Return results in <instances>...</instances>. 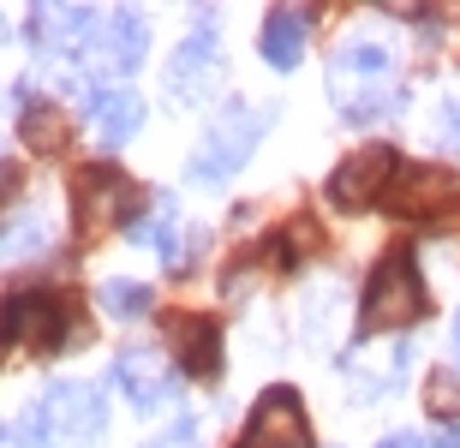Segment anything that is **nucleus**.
<instances>
[{"label": "nucleus", "mask_w": 460, "mask_h": 448, "mask_svg": "<svg viewBox=\"0 0 460 448\" xmlns=\"http://www.w3.org/2000/svg\"><path fill=\"white\" fill-rule=\"evenodd\" d=\"M425 311V281L412 269L407 251H394L371 269L365 299H358V335H383V329H407Z\"/></svg>", "instance_id": "nucleus-1"}, {"label": "nucleus", "mask_w": 460, "mask_h": 448, "mask_svg": "<svg viewBox=\"0 0 460 448\" xmlns=\"http://www.w3.org/2000/svg\"><path fill=\"white\" fill-rule=\"evenodd\" d=\"M263 126H270V114H257V108H245V102H227L222 114H216V126L204 132V150L191 155V180H198V186L234 180V173L252 162Z\"/></svg>", "instance_id": "nucleus-2"}, {"label": "nucleus", "mask_w": 460, "mask_h": 448, "mask_svg": "<svg viewBox=\"0 0 460 448\" xmlns=\"http://www.w3.org/2000/svg\"><path fill=\"white\" fill-rule=\"evenodd\" d=\"M36 425H42V443L54 448H96L108 431V400L90 382H54L36 407Z\"/></svg>", "instance_id": "nucleus-3"}, {"label": "nucleus", "mask_w": 460, "mask_h": 448, "mask_svg": "<svg viewBox=\"0 0 460 448\" xmlns=\"http://www.w3.org/2000/svg\"><path fill=\"white\" fill-rule=\"evenodd\" d=\"M394 173H401V162H394L389 144H365L358 155H347L341 168L329 173V204L335 209H371L383 198V186H394Z\"/></svg>", "instance_id": "nucleus-4"}, {"label": "nucleus", "mask_w": 460, "mask_h": 448, "mask_svg": "<svg viewBox=\"0 0 460 448\" xmlns=\"http://www.w3.org/2000/svg\"><path fill=\"white\" fill-rule=\"evenodd\" d=\"M126 209H132V180L119 168H84L72 180V227L78 233H102Z\"/></svg>", "instance_id": "nucleus-5"}, {"label": "nucleus", "mask_w": 460, "mask_h": 448, "mask_svg": "<svg viewBox=\"0 0 460 448\" xmlns=\"http://www.w3.org/2000/svg\"><path fill=\"white\" fill-rule=\"evenodd\" d=\"M305 443H311V431H305L299 395L293 389H263V400L252 413V436L239 448H305Z\"/></svg>", "instance_id": "nucleus-6"}, {"label": "nucleus", "mask_w": 460, "mask_h": 448, "mask_svg": "<svg viewBox=\"0 0 460 448\" xmlns=\"http://www.w3.org/2000/svg\"><path fill=\"white\" fill-rule=\"evenodd\" d=\"M448 204H455V173L425 168V162H412V168L394 173V186H389V209L394 215L425 222V215H437V209H448Z\"/></svg>", "instance_id": "nucleus-7"}, {"label": "nucleus", "mask_w": 460, "mask_h": 448, "mask_svg": "<svg viewBox=\"0 0 460 448\" xmlns=\"http://www.w3.org/2000/svg\"><path fill=\"white\" fill-rule=\"evenodd\" d=\"M60 323H66V305L54 294H13L0 311V335L6 341H36V347H60Z\"/></svg>", "instance_id": "nucleus-8"}, {"label": "nucleus", "mask_w": 460, "mask_h": 448, "mask_svg": "<svg viewBox=\"0 0 460 448\" xmlns=\"http://www.w3.org/2000/svg\"><path fill=\"white\" fill-rule=\"evenodd\" d=\"M114 389L132 400L137 413H155V407H168V400H173L168 365L155 359V353H144V347H126V353L114 359Z\"/></svg>", "instance_id": "nucleus-9"}, {"label": "nucleus", "mask_w": 460, "mask_h": 448, "mask_svg": "<svg viewBox=\"0 0 460 448\" xmlns=\"http://www.w3.org/2000/svg\"><path fill=\"white\" fill-rule=\"evenodd\" d=\"M198 31L186 36V48L173 54V66H168V84H173V96H204V84L216 78V13L209 6H198Z\"/></svg>", "instance_id": "nucleus-10"}, {"label": "nucleus", "mask_w": 460, "mask_h": 448, "mask_svg": "<svg viewBox=\"0 0 460 448\" xmlns=\"http://www.w3.org/2000/svg\"><path fill=\"white\" fill-rule=\"evenodd\" d=\"M84 108L96 114V126H102V144L114 150V144H126L144 126V96L126 84H108V78H84Z\"/></svg>", "instance_id": "nucleus-11"}, {"label": "nucleus", "mask_w": 460, "mask_h": 448, "mask_svg": "<svg viewBox=\"0 0 460 448\" xmlns=\"http://www.w3.org/2000/svg\"><path fill=\"white\" fill-rule=\"evenodd\" d=\"M168 341L180 353V371L198 382H216L222 377V329L204 323V317H173L168 323Z\"/></svg>", "instance_id": "nucleus-12"}, {"label": "nucleus", "mask_w": 460, "mask_h": 448, "mask_svg": "<svg viewBox=\"0 0 460 448\" xmlns=\"http://www.w3.org/2000/svg\"><path fill=\"white\" fill-rule=\"evenodd\" d=\"M102 24V13L90 6H36L31 13V48H90V31Z\"/></svg>", "instance_id": "nucleus-13"}, {"label": "nucleus", "mask_w": 460, "mask_h": 448, "mask_svg": "<svg viewBox=\"0 0 460 448\" xmlns=\"http://www.w3.org/2000/svg\"><path fill=\"white\" fill-rule=\"evenodd\" d=\"M305 31H311L305 6H275V13L263 18V31H257V54H263L275 72H293L305 60Z\"/></svg>", "instance_id": "nucleus-14"}, {"label": "nucleus", "mask_w": 460, "mask_h": 448, "mask_svg": "<svg viewBox=\"0 0 460 448\" xmlns=\"http://www.w3.org/2000/svg\"><path fill=\"white\" fill-rule=\"evenodd\" d=\"M137 60H144V18H137L132 6H119V13H108V42H102V66H96V78H108V72H132Z\"/></svg>", "instance_id": "nucleus-15"}, {"label": "nucleus", "mask_w": 460, "mask_h": 448, "mask_svg": "<svg viewBox=\"0 0 460 448\" xmlns=\"http://www.w3.org/2000/svg\"><path fill=\"white\" fill-rule=\"evenodd\" d=\"M335 102H341V114L353 126H371V120H383V114H401V108H407V90L365 84V90H335Z\"/></svg>", "instance_id": "nucleus-16"}, {"label": "nucleus", "mask_w": 460, "mask_h": 448, "mask_svg": "<svg viewBox=\"0 0 460 448\" xmlns=\"http://www.w3.org/2000/svg\"><path fill=\"white\" fill-rule=\"evenodd\" d=\"M335 84H347V78H371V84H389L394 72V54L383 48V42H347L341 54H335Z\"/></svg>", "instance_id": "nucleus-17"}, {"label": "nucleus", "mask_w": 460, "mask_h": 448, "mask_svg": "<svg viewBox=\"0 0 460 448\" xmlns=\"http://www.w3.org/2000/svg\"><path fill=\"white\" fill-rule=\"evenodd\" d=\"M132 245H150L155 258L180 263V227H173V198H155V215L132 222Z\"/></svg>", "instance_id": "nucleus-18"}, {"label": "nucleus", "mask_w": 460, "mask_h": 448, "mask_svg": "<svg viewBox=\"0 0 460 448\" xmlns=\"http://www.w3.org/2000/svg\"><path fill=\"white\" fill-rule=\"evenodd\" d=\"M102 311H108V317H119V323H132V317L150 311V287H144V281H126V276L102 281Z\"/></svg>", "instance_id": "nucleus-19"}, {"label": "nucleus", "mask_w": 460, "mask_h": 448, "mask_svg": "<svg viewBox=\"0 0 460 448\" xmlns=\"http://www.w3.org/2000/svg\"><path fill=\"white\" fill-rule=\"evenodd\" d=\"M24 138H31V150H60L66 144V114L49 102H36L31 114H24Z\"/></svg>", "instance_id": "nucleus-20"}, {"label": "nucleus", "mask_w": 460, "mask_h": 448, "mask_svg": "<svg viewBox=\"0 0 460 448\" xmlns=\"http://www.w3.org/2000/svg\"><path fill=\"white\" fill-rule=\"evenodd\" d=\"M425 407H430L437 418H455V413H460V382H455V371H437V377H430Z\"/></svg>", "instance_id": "nucleus-21"}, {"label": "nucleus", "mask_w": 460, "mask_h": 448, "mask_svg": "<svg viewBox=\"0 0 460 448\" xmlns=\"http://www.w3.org/2000/svg\"><path fill=\"white\" fill-rule=\"evenodd\" d=\"M6 245H13V251H42V245H49V222H42V215H24V222L6 233Z\"/></svg>", "instance_id": "nucleus-22"}, {"label": "nucleus", "mask_w": 460, "mask_h": 448, "mask_svg": "<svg viewBox=\"0 0 460 448\" xmlns=\"http://www.w3.org/2000/svg\"><path fill=\"white\" fill-rule=\"evenodd\" d=\"M150 448H198V418H173L168 425V436H162V443H150Z\"/></svg>", "instance_id": "nucleus-23"}, {"label": "nucleus", "mask_w": 460, "mask_h": 448, "mask_svg": "<svg viewBox=\"0 0 460 448\" xmlns=\"http://www.w3.org/2000/svg\"><path fill=\"white\" fill-rule=\"evenodd\" d=\"M437 132H443V144H448V150H460V90L443 102V114H437Z\"/></svg>", "instance_id": "nucleus-24"}, {"label": "nucleus", "mask_w": 460, "mask_h": 448, "mask_svg": "<svg viewBox=\"0 0 460 448\" xmlns=\"http://www.w3.org/2000/svg\"><path fill=\"white\" fill-rule=\"evenodd\" d=\"M13 186H18V168H13V162H0V204L13 198Z\"/></svg>", "instance_id": "nucleus-25"}, {"label": "nucleus", "mask_w": 460, "mask_h": 448, "mask_svg": "<svg viewBox=\"0 0 460 448\" xmlns=\"http://www.w3.org/2000/svg\"><path fill=\"white\" fill-rule=\"evenodd\" d=\"M437 448H460V425H448V431H437Z\"/></svg>", "instance_id": "nucleus-26"}, {"label": "nucleus", "mask_w": 460, "mask_h": 448, "mask_svg": "<svg viewBox=\"0 0 460 448\" xmlns=\"http://www.w3.org/2000/svg\"><path fill=\"white\" fill-rule=\"evenodd\" d=\"M376 448H425L419 436H389V443H376Z\"/></svg>", "instance_id": "nucleus-27"}, {"label": "nucleus", "mask_w": 460, "mask_h": 448, "mask_svg": "<svg viewBox=\"0 0 460 448\" xmlns=\"http://www.w3.org/2000/svg\"><path fill=\"white\" fill-rule=\"evenodd\" d=\"M455 347H460V317H455Z\"/></svg>", "instance_id": "nucleus-28"}]
</instances>
